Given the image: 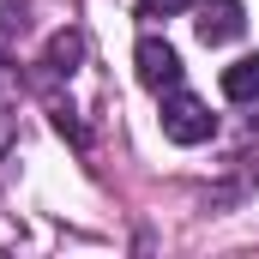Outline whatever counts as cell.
Wrapping results in <instances>:
<instances>
[{"label":"cell","instance_id":"cell-7","mask_svg":"<svg viewBox=\"0 0 259 259\" xmlns=\"http://www.w3.org/2000/svg\"><path fill=\"white\" fill-rule=\"evenodd\" d=\"M0 84H6V55H0Z\"/></svg>","mask_w":259,"mask_h":259},{"label":"cell","instance_id":"cell-2","mask_svg":"<svg viewBox=\"0 0 259 259\" xmlns=\"http://www.w3.org/2000/svg\"><path fill=\"white\" fill-rule=\"evenodd\" d=\"M133 66H139V78H145L151 91H175V84H181V55H175L163 36H139Z\"/></svg>","mask_w":259,"mask_h":259},{"label":"cell","instance_id":"cell-6","mask_svg":"<svg viewBox=\"0 0 259 259\" xmlns=\"http://www.w3.org/2000/svg\"><path fill=\"white\" fill-rule=\"evenodd\" d=\"M193 0H139V12L145 18H175V12H187Z\"/></svg>","mask_w":259,"mask_h":259},{"label":"cell","instance_id":"cell-5","mask_svg":"<svg viewBox=\"0 0 259 259\" xmlns=\"http://www.w3.org/2000/svg\"><path fill=\"white\" fill-rule=\"evenodd\" d=\"M84 61V30H61L55 42H49V55H42V66L61 78V72H72V66Z\"/></svg>","mask_w":259,"mask_h":259},{"label":"cell","instance_id":"cell-3","mask_svg":"<svg viewBox=\"0 0 259 259\" xmlns=\"http://www.w3.org/2000/svg\"><path fill=\"white\" fill-rule=\"evenodd\" d=\"M193 24H199V42H205V49H223V42H235V36L247 30V6H241V0H205Z\"/></svg>","mask_w":259,"mask_h":259},{"label":"cell","instance_id":"cell-4","mask_svg":"<svg viewBox=\"0 0 259 259\" xmlns=\"http://www.w3.org/2000/svg\"><path fill=\"white\" fill-rule=\"evenodd\" d=\"M223 97L229 103H259V55H241L235 66H223Z\"/></svg>","mask_w":259,"mask_h":259},{"label":"cell","instance_id":"cell-1","mask_svg":"<svg viewBox=\"0 0 259 259\" xmlns=\"http://www.w3.org/2000/svg\"><path fill=\"white\" fill-rule=\"evenodd\" d=\"M157 121H163V139H175V145H205V139L217 133V115L199 103L193 91H181V84L163 91V115H157Z\"/></svg>","mask_w":259,"mask_h":259}]
</instances>
